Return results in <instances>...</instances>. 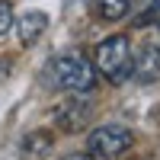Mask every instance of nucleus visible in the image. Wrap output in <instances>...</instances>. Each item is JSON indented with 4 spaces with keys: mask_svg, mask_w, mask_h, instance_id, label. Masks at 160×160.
I'll return each instance as SVG.
<instances>
[{
    "mask_svg": "<svg viewBox=\"0 0 160 160\" xmlns=\"http://www.w3.org/2000/svg\"><path fill=\"white\" fill-rule=\"evenodd\" d=\"M42 83L48 90H68V93H90L96 87V68L77 51L58 55L45 64Z\"/></svg>",
    "mask_w": 160,
    "mask_h": 160,
    "instance_id": "nucleus-1",
    "label": "nucleus"
},
{
    "mask_svg": "<svg viewBox=\"0 0 160 160\" xmlns=\"http://www.w3.org/2000/svg\"><path fill=\"white\" fill-rule=\"evenodd\" d=\"M96 71L109 80V83H125L131 77V42L128 35H109L96 45V55H93Z\"/></svg>",
    "mask_w": 160,
    "mask_h": 160,
    "instance_id": "nucleus-2",
    "label": "nucleus"
},
{
    "mask_svg": "<svg viewBox=\"0 0 160 160\" xmlns=\"http://www.w3.org/2000/svg\"><path fill=\"white\" fill-rule=\"evenodd\" d=\"M135 144V135L125 128V125H99L90 131L87 138V148L93 157H102V160H118L122 154L131 151Z\"/></svg>",
    "mask_w": 160,
    "mask_h": 160,
    "instance_id": "nucleus-3",
    "label": "nucleus"
},
{
    "mask_svg": "<svg viewBox=\"0 0 160 160\" xmlns=\"http://www.w3.org/2000/svg\"><path fill=\"white\" fill-rule=\"evenodd\" d=\"M93 122V102L87 96H68L58 109H55V125L64 135H77Z\"/></svg>",
    "mask_w": 160,
    "mask_h": 160,
    "instance_id": "nucleus-4",
    "label": "nucleus"
},
{
    "mask_svg": "<svg viewBox=\"0 0 160 160\" xmlns=\"http://www.w3.org/2000/svg\"><path fill=\"white\" fill-rule=\"evenodd\" d=\"M131 77H138L141 83L160 77V45H144L138 58H131Z\"/></svg>",
    "mask_w": 160,
    "mask_h": 160,
    "instance_id": "nucleus-5",
    "label": "nucleus"
},
{
    "mask_svg": "<svg viewBox=\"0 0 160 160\" xmlns=\"http://www.w3.org/2000/svg\"><path fill=\"white\" fill-rule=\"evenodd\" d=\"M16 29H19V42L22 45H35L38 38H42V32L48 29V16L32 10V13H26V16L16 19Z\"/></svg>",
    "mask_w": 160,
    "mask_h": 160,
    "instance_id": "nucleus-6",
    "label": "nucleus"
},
{
    "mask_svg": "<svg viewBox=\"0 0 160 160\" xmlns=\"http://www.w3.org/2000/svg\"><path fill=\"white\" fill-rule=\"evenodd\" d=\"M93 10H96L106 22H115V19H125L128 16L131 0H93Z\"/></svg>",
    "mask_w": 160,
    "mask_h": 160,
    "instance_id": "nucleus-7",
    "label": "nucleus"
},
{
    "mask_svg": "<svg viewBox=\"0 0 160 160\" xmlns=\"http://www.w3.org/2000/svg\"><path fill=\"white\" fill-rule=\"evenodd\" d=\"M51 131H32V135H26L22 138V154H29V157H42V154H48V148H51Z\"/></svg>",
    "mask_w": 160,
    "mask_h": 160,
    "instance_id": "nucleus-8",
    "label": "nucleus"
},
{
    "mask_svg": "<svg viewBox=\"0 0 160 160\" xmlns=\"http://www.w3.org/2000/svg\"><path fill=\"white\" fill-rule=\"evenodd\" d=\"M160 19V0H138V10H135V26H148Z\"/></svg>",
    "mask_w": 160,
    "mask_h": 160,
    "instance_id": "nucleus-9",
    "label": "nucleus"
},
{
    "mask_svg": "<svg viewBox=\"0 0 160 160\" xmlns=\"http://www.w3.org/2000/svg\"><path fill=\"white\" fill-rule=\"evenodd\" d=\"M10 26H13V7L10 0H0V35H7Z\"/></svg>",
    "mask_w": 160,
    "mask_h": 160,
    "instance_id": "nucleus-10",
    "label": "nucleus"
},
{
    "mask_svg": "<svg viewBox=\"0 0 160 160\" xmlns=\"http://www.w3.org/2000/svg\"><path fill=\"white\" fill-rule=\"evenodd\" d=\"M10 74V58H0V80Z\"/></svg>",
    "mask_w": 160,
    "mask_h": 160,
    "instance_id": "nucleus-11",
    "label": "nucleus"
},
{
    "mask_svg": "<svg viewBox=\"0 0 160 160\" xmlns=\"http://www.w3.org/2000/svg\"><path fill=\"white\" fill-rule=\"evenodd\" d=\"M64 160H96V157H93V154H68Z\"/></svg>",
    "mask_w": 160,
    "mask_h": 160,
    "instance_id": "nucleus-12",
    "label": "nucleus"
}]
</instances>
